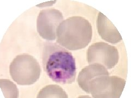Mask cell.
<instances>
[{
  "mask_svg": "<svg viewBox=\"0 0 131 98\" xmlns=\"http://www.w3.org/2000/svg\"><path fill=\"white\" fill-rule=\"evenodd\" d=\"M63 20V15L59 10L47 9L42 10L37 21V28L39 35L47 40H55L57 28Z\"/></svg>",
  "mask_w": 131,
  "mask_h": 98,
  "instance_id": "6",
  "label": "cell"
},
{
  "mask_svg": "<svg viewBox=\"0 0 131 98\" xmlns=\"http://www.w3.org/2000/svg\"><path fill=\"white\" fill-rule=\"evenodd\" d=\"M86 58L90 64L99 63L106 69H111L117 64L119 55L115 47L106 43L97 42L89 47Z\"/></svg>",
  "mask_w": 131,
  "mask_h": 98,
  "instance_id": "5",
  "label": "cell"
},
{
  "mask_svg": "<svg viewBox=\"0 0 131 98\" xmlns=\"http://www.w3.org/2000/svg\"><path fill=\"white\" fill-rule=\"evenodd\" d=\"M1 87L6 98H18L19 90L16 85L9 80H0Z\"/></svg>",
  "mask_w": 131,
  "mask_h": 98,
  "instance_id": "10",
  "label": "cell"
},
{
  "mask_svg": "<svg viewBox=\"0 0 131 98\" xmlns=\"http://www.w3.org/2000/svg\"><path fill=\"white\" fill-rule=\"evenodd\" d=\"M43 61L45 71L55 82L71 84L75 81V59L65 48L56 44H49L45 47Z\"/></svg>",
  "mask_w": 131,
  "mask_h": 98,
  "instance_id": "1",
  "label": "cell"
},
{
  "mask_svg": "<svg viewBox=\"0 0 131 98\" xmlns=\"http://www.w3.org/2000/svg\"><path fill=\"white\" fill-rule=\"evenodd\" d=\"M97 30L101 37L106 42L116 44L122 40L119 32L114 24L101 12L98 15Z\"/></svg>",
  "mask_w": 131,
  "mask_h": 98,
  "instance_id": "7",
  "label": "cell"
},
{
  "mask_svg": "<svg viewBox=\"0 0 131 98\" xmlns=\"http://www.w3.org/2000/svg\"><path fill=\"white\" fill-rule=\"evenodd\" d=\"M10 74L19 85H31L38 81L41 73L40 65L35 57L28 54L16 56L9 66Z\"/></svg>",
  "mask_w": 131,
  "mask_h": 98,
  "instance_id": "3",
  "label": "cell"
},
{
  "mask_svg": "<svg viewBox=\"0 0 131 98\" xmlns=\"http://www.w3.org/2000/svg\"><path fill=\"white\" fill-rule=\"evenodd\" d=\"M37 98H68L64 90L56 84H50L39 92Z\"/></svg>",
  "mask_w": 131,
  "mask_h": 98,
  "instance_id": "9",
  "label": "cell"
},
{
  "mask_svg": "<svg viewBox=\"0 0 131 98\" xmlns=\"http://www.w3.org/2000/svg\"><path fill=\"white\" fill-rule=\"evenodd\" d=\"M92 28L88 20L72 16L63 20L56 30V42L69 50L84 48L91 42Z\"/></svg>",
  "mask_w": 131,
  "mask_h": 98,
  "instance_id": "2",
  "label": "cell"
},
{
  "mask_svg": "<svg viewBox=\"0 0 131 98\" xmlns=\"http://www.w3.org/2000/svg\"><path fill=\"white\" fill-rule=\"evenodd\" d=\"M126 81L116 76H101L92 79L89 84V93L93 98H120Z\"/></svg>",
  "mask_w": 131,
  "mask_h": 98,
  "instance_id": "4",
  "label": "cell"
},
{
  "mask_svg": "<svg viewBox=\"0 0 131 98\" xmlns=\"http://www.w3.org/2000/svg\"><path fill=\"white\" fill-rule=\"evenodd\" d=\"M109 73L103 65L99 63L90 64L81 70L78 77L77 82L80 87L89 93V84L91 81L97 77L109 75Z\"/></svg>",
  "mask_w": 131,
  "mask_h": 98,
  "instance_id": "8",
  "label": "cell"
},
{
  "mask_svg": "<svg viewBox=\"0 0 131 98\" xmlns=\"http://www.w3.org/2000/svg\"><path fill=\"white\" fill-rule=\"evenodd\" d=\"M77 98H92L88 95H83V96H80Z\"/></svg>",
  "mask_w": 131,
  "mask_h": 98,
  "instance_id": "11",
  "label": "cell"
}]
</instances>
